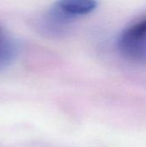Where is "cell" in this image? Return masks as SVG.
I'll list each match as a JSON object with an SVG mask.
<instances>
[{
    "label": "cell",
    "instance_id": "cell-2",
    "mask_svg": "<svg viewBox=\"0 0 146 147\" xmlns=\"http://www.w3.org/2000/svg\"><path fill=\"white\" fill-rule=\"evenodd\" d=\"M98 6L97 0H57L51 9L66 22L92 13Z\"/></svg>",
    "mask_w": 146,
    "mask_h": 147
},
{
    "label": "cell",
    "instance_id": "cell-3",
    "mask_svg": "<svg viewBox=\"0 0 146 147\" xmlns=\"http://www.w3.org/2000/svg\"><path fill=\"white\" fill-rule=\"evenodd\" d=\"M17 53V46L15 42L5 37L0 41V70L7 67L12 61Z\"/></svg>",
    "mask_w": 146,
    "mask_h": 147
},
{
    "label": "cell",
    "instance_id": "cell-1",
    "mask_svg": "<svg viewBox=\"0 0 146 147\" xmlns=\"http://www.w3.org/2000/svg\"><path fill=\"white\" fill-rule=\"evenodd\" d=\"M117 48L127 61L146 65V16L130 23L121 31Z\"/></svg>",
    "mask_w": 146,
    "mask_h": 147
},
{
    "label": "cell",
    "instance_id": "cell-4",
    "mask_svg": "<svg viewBox=\"0 0 146 147\" xmlns=\"http://www.w3.org/2000/svg\"><path fill=\"white\" fill-rule=\"evenodd\" d=\"M5 37H6V36H5V35L3 34V31H2V30L0 29V41H2V40H3V39L5 38Z\"/></svg>",
    "mask_w": 146,
    "mask_h": 147
}]
</instances>
